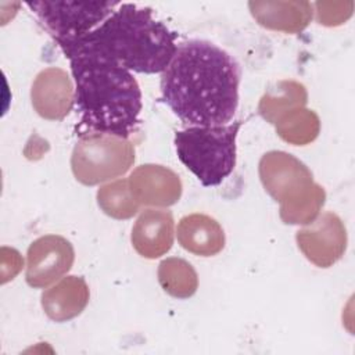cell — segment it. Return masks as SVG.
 I'll return each mask as SVG.
<instances>
[{
    "label": "cell",
    "instance_id": "5bb4252c",
    "mask_svg": "<svg viewBox=\"0 0 355 355\" xmlns=\"http://www.w3.org/2000/svg\"><path fill=\"white\" fill-rule=\"evenodd\" d=\"M255 21L272 31L301 32L312 19V4L308 1H250Z\"/></svg>",
    "mask_w": 355,
    "mask_h": 355
},
{
    "label": "cell",
    "instance_id": "52a82bcc",
    "mask_svg": "<svg viewBox=\"0 0 355 355\" xmlns=\"http://www.w3.org/2000/svg\"><path fill=\"white\" fill-rule=\"evenodd\" d=\"M118 1H26L25 6L57 44L82 37L119 6Z\"/></svg>",
    "mask_w": 355,
    "mask_h": 355
},
{
    "label": "cell",
    "instance_id": "ba28073f",
    "mask_svg": "<svg viewBox=\"0 0 355 355\" xmlns=\"http://www.w3.org/2000/svg\"><path fill=\"white\" fill-rule=\"evenodd\" d=\"M295 240L308 261L319 268H330L347 250V229L334 212H324L309 226L300 229Z\"/></svg>",
    "mask_w": 355,
    "mask_h": 355
},
{
    "label": "cell",
    "instance_id": "9a60e30c",
    "mask_svg": "<svg viewBox=\"0 0 355 355\" xmlns=\"http://www.w3.org/2000/svg\"><path fill=\"white\" fill-rule=\"evenodd\" d=\"M178 241L189 252L214 257L225 247V232L219 222L204 214L186 215L178 225Z\"/></svg>",
    "mask_w": 355,
    "mask_h": 355
},
{
    "label": "cell",
    "instance_id": "5b68a950",
    "mask_svg": "<svg viewBox=\"0 0 355 355\" xmlns=\"http://www.w3.org/2000/svg\"><path fill=\"white\" fill-rule=\"evenodd\" d=\"M241 121L220 126H189L175 133L180 162L204 187L220 184L236 166V139Z\"/></svg>",
    "mask_w": 355,
    "mask_h": 355
},
{
    "label": "cell",
    "instance_id": "ac0fdd59",
    "mask_svg": "<svg viewBox=\"0 0 355 355\" xmlns=\"http://www.w3.org/2000/svg\"><path fill=\"white\" fill-rule=\"evenodd\" d=\"M158 282L165 293L175 298H189L198 287L194 268L182 258H166L158 266Z\"/></svg>",
    "mask_w": 355,
    "mask_h": 355
},
{
    "label": "cell",
    "instance_id": "6da1fadb",
    "mask_svg": "<svg viewBox=\"0 0 355 355\" xmlns=\"http://www.w3.org/2000/svg\"><path fill=\"white\" fill-rule=\"evenodd\" d=\"M240 65L212 42L191 39L161 75V97L189 126L229 125L239 107Z\"/></svg>",
    "mask_w": 355,
    "mask_h": 355
},
{
    "label": "cell",
    "instance_id": "8992f818",
    "mask_svg": "<svg viewBox=\"0 0 355 355\" xmlns=\"http://www.w3.org/2000/svg\"><path fill=\"white\" fill-rule=\"evenodd\" d=\"M133 162L135 147L128 139L103 133L80 136L71 157L72 173L85 186L119 178Z\"/></svg>",
    "mask_w": 355,
    "mask_h": 355
},
{
    "label": "cell",
    "instance_id": "8fae6325",
    "mask_svg": "<svg viewBox=\"0 0 355 355\" xmlns=\"http://www.w3.org/2000/svg\"><path fill=\"white\" fill-rule=\"evenodd\" d=\"M129 187L140 205L169 207L182 196L179 176L166 166L146 164L137 166L129 176Z\"/></svg>",
    "mask_w": 355,
    "mask_h": 355
},
{
    "label": "cell",
    "instance_id": "4fadbf2b",
    "mask_svg": "<svg viewBox=\"0 0 355 355\" xmlns=\"http://www.w3.org/2000/svg\"><path fill=\"white\" fill-rule=\"evenodd\" d=\"M89 286L80 276H67L42 294V308L54 322H67L82 313L89 302Z\"/></svg>",
    "mask_w": 355,
    "mask_h": 355
},
{
    "label": "cell",
    "instance_id": "ffe728a7",
    "mask_svg": "<svg viewBox=\"0 0 355 355\" xmlns=\"http://www.w3.org/2000/svg\"><path fill=\"white\" fill-rule=\"evenodd\" d=\"M315 8L320 25L338 26L352 15L354 1H318Z\"/></svg>",
    "mask_w": 355,
    "mask_h": 355
},
{
    "label": "cell",
    "instance_id": "9c48e42d",
    "mask_svg": "<svg viewBox=\"0 0 355 355\" xmlns=\"http://www.w3.org/2000/svg\"><path fill=\"white\" fill-rule=\"evenodd\" d=\"M73 259V247L65 237L58 234L42 236L28 248L26 283L35 288H46L68 273Z\"/></svg>",
    "mask_w": 355,
    "mask_h": 355
},
{
    "label": "cell",
    "instance_id": "277c9868",
    "mask_svg": "<svg viewBox=\"0 0 355 355\" xmlns=\"http://www.w3.org/2000/svg\"><path fill=\"white\" fill-rule=\"evenodd\" d=\"M259 178L265 190L280 204V218L290 225H309L324 204L323 187L294 155L269 151L259 161Z\"/></svg>",
    "mask_w": 355,
    "mask_h": 355
},
{
    "label": "cell",
    "instance_id": "3957f363",
    "mask_svg": "<svg viewBox=\"0 0 355 355\" xmlns=\"http://www.w3.org/2000/svg\"><path fill=\"white\" fill-rule=\"evenodd\" d=\"M176 37V32L154 17L151 7L121 3L97 28L58 46L96 54L130 72L151 75L166 69L178 50Z\"/></svg>",
    "mask_w": 355,
    "mask_h": 355
},
{
    "label": "cell",
    "instance_id": "d6986e66",
    "mask_svg": "<svg viewBox=\"0 0 355 355\" xmlns=\"http://www.w3.org/2000/svg\"><path fill=\"white\" fill-rule=\"evenodd\" d=\"M97 202L101 211L114 219H129L140 208L130 191L128 179H118L101 186L97 191Z\"/></svg>",
    "mask_w": 355,
    "mask_h": 355
},
{
    "label": "cell",
    "instance_id": "30bf717a",
    "mask_svg": "<svg viewBox=\"0 0 355 355\" xmlns=\"http://www.w3.org/2000/svg\"><path fill=\"white\" fill-rule=\"evenodd\" d=\"M31 98L35 111L42 118L61 121L75 104V89L64 69L50 67L40 71L35 78Z\"/></svg>",
    "mask_w": 355,
    "mask_h": 355
},
{
    "label": "cell",
    "instance_id": "e0dca14e",
    "mask_svg": "<svg viewBox=\"0 0 355 355\" xmlns=\"http://www.w3.org/2000/svg\"><path fill=\"white\" fill-rule=\"evenodd\" d=\"M277 135L294 146H305L313 141L320 132V119L312 110L294 108L282 115L275 123Z\"/></svg>",
    "mask_w": 355,
    "mask_h": 355
},
{
    "label": "cell",
    "instance_id": "2e32d148",
    "mask_svg": "<svg viewBox=\"0 0 355 355\" xmlns=\"http://www.w3.org/2000/svg\"><path fill=\"white\" fill-rule=\"evenodd\" d=\"M305 86L294 80H280L270 87L259 101V114L270 123H275L286 112L305 107L306 104Z\"/></svg>",
    "mask_w": 355,
    "mask_h": 355
},
{
    "label": "cell",
    "instance_id": "7a4b0ae2",
    "mask_svg": "<svg viewBox=\"0 0 355 355\" xmlns=\"http://www.w3.org/2000/svg\"><path fill=\"white\" fill-rule=\"evenodd\" d=\"M75 82L79 137L103 133L129 139L140 123L141 90L130 71L96 54L62 50Z\"/></svg>",
    "mask_w": 355,
    "mask_h": 355
},
{
    "label": "cell",
    "instance_id": "7c38bea8",
    "mask_svg": "<svg viewBox=\"0 0 355 355\" xmlns=\"http://www.w3.org/2000/svg\"><path fill=\"white\" fill-rule=\"evenodd\" d=\"M173 216L165 209L143 211L132 227V245L144 258L155 259L166 254L173 244Z\"/></svg>",
    "mask_w": 355,
    "mask_h": 355
}]
</instances>
